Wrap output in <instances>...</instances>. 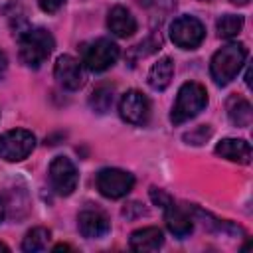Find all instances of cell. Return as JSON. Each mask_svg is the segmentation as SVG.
Returning <instances> with one entry per match:
<instances>
[{
  "instance_id": "obj_1",
  "label": "cell",
  "mask_w": 253,
  "mask_h": 253,
  "mask_svg": "<svg viewBox=\"0 0 253 253\" xmlns=\"http://www.w3.org/2000/svg\"><path fill=\"white\" fill-rule=\"evenodd\" d=\"M247 59V47L243 43H227L221 49H217L210 61V73L215 85H227L231 83L237 73L241 71L243 63Z\"/></svg>"
},
{
  "instance_id": "obj_2",
  "label": "cell",
  "mask_w": 253,
  "mask_h": 253,
  "mask_svg": "<svg viewBox=\"0 0 253 253\" xmlns=\"http://www.w3.org/2000/svg\"><path fill=\"white\" fill-rule=\"evenodd\" d=\"M208 105V91L204 85L196 83V81H188L180 87L176 103L172 107L170 113V121L174 125H182L190 119H194L196 115H200Z\"/></svg>"
},
{
  "instance_id": "obj_3",
  "label": "cell",
  "mask_w": 253,
  "mask_h": 253,
  "mask_svg": "<svg viewBox=\"0 0 253 253\" xmlns=\"http://www.w3.org/2000/svg\"><path fill=\"white\" fill-rule=\"evenodd\" d=\"M20 59L28 67H40L53 51V36L43 28L26 30L20 36Z\"/></svg>"
},
{
  "instance_id": "obj_4",
  "label": "cell",
  "mask_w": 253,
  "mask_h": 253,
  "mask_svg": "<svg viewBox=\"0 0 253 253\" xmlns=\"http://www.w3.org/2000/svg\"><path fill=\"white\" fill-rule=\"evenodd\" d=\"M81 63L89 69V71H105L111 65H115V61L119 59V45L107 38H99L95 42H89L83 45L81 49Z\"/></svg>"
},
{
  "instance_id": "obj_5",
  "label": "cell",
  "mask_w": 253,
  "mask_h": 253,
  "mask_svg": "<svg viewBox=\"0 0 253 253\" xmlns=\"http://www.w3.org/2000/svg\"><path fill=\"white\" fill-rule=\"evenodd\" d=\"M36 136L26 128H14L0 134V158L8 162H20L32 154Z\"/></svg>"
},
{
  "instance_id": "obj_6",
  "label": "cell",
  "mask_w": 253,
  "mask_h": 253,
  "mask_svg": "<svg viewBox=\"0 0 253 253\" xmlns=\"http://www.w3.org/2000/svg\"><path fill=\"white\" fill-rule=\"evenodd\" d=\"M206 38L204 24L194 16H180L170 24V40L182 49L198 47Z\"/></svg>"
},
{
  "instance_id": "obj_7",
  "label": "cell",
  "mask_w": 253,
  "mask_h": 253,
  "mask_svg": "<svg viewBox=\"0 0 253 253\" xmlns=\"http://www.w3.org/2000/svg\"><path fill=\"white\" fill-rule=\"evenodd\" d=\"M134 186V176L121 168H103L97 174V190L111 200L126 196Z\"/></svg>"
},
{
  "instance_id": "obj_8",
  "label": "cell",
  "mask_w": 253,
  "mask_h": 253,
  "mask_svg": "<svg viewBox=\"0 0 253 253\" xmlns=\"http://www.w3.org/2000/svg\"><path fill=\"white\" fill-rule=\"evenodd\" d=\"M49 182L59 196H69L77 188L79 174L75 164L65 156H55L49 164Z\"/></svg>"
},
{
  "instance_id": "obj_9",
  "label": "cell",
  "mask_w": 253,
  "mask_h": 253,
  "mask_svg": "<svg viewBox=\"0 0 253 253\" xmlns=\"http://www.w3.org/2000/svg\"><path fill=\"white\" fill-rule=\"evenodd\" d=\"M119 113L121 117L130 123V125H146L148 119H150V103L146 99V95H142L140 91L136 89H130L126 91L123 97H121V103H119Z\"/></svg>"
},
{
  "instance_id": "obj_10",
  "label": "cell",
  "mask_w": 253,
  "mask_h": 253,
  "mask_svg": "<svg viewBox=\"0 0 253 253\" xmlns=\"http://www.w3.org/2000/svg\"><path fill=\"white\" fill-rule=\"evenodd\" d=\"M53 75H55L57 83L67 91H77L85 81L81 61L67 53L57 57V61L53 65Z\"/></svg>"
},
{
  "instance_id": "obj_11",
  "label": "cell",
  "mask_w": 253,
  "mask_h": 253,
  "mask_svg": "<svg viewBox=\"0 0 253 253\" xmlns=\"http://www.w3.org/2000/svg\"><path fill=\"white\" fill-rule=\"evenodd\" d=\"M77 227L83 237L99 239L111 231V221L105 211H101L97 208H85L77 215Z\"/></svg>"
},
{
  "instance_id": "obj_12",
  "label": "cell",
  "mask_w": 253,
  "mask_h": 253,
  "mask_svg": "<svg viewBox=\"0 0 253 253\" xmlns=\"http://www.w3.org/2000/svg\"><path fill=\"white\" fill-rule=\"evenodd\" d=\"M164 211V219H166V227L170 229V233H174L176 237H180V239H184V237H188L190 233H192V229H194V219H192V215H190V208L188 210H184L182 206H176L174 204V200L162 210Z\"/></svg>"
},
{
  "instance_id": "obj_13",
  "label": "cell",
  "mask_w": 253,
  "mask_h": 253,
  "mask_svg": "<svg viewBox=\"0 0 253 253\" xmlns=\"http://www.w3.org/2000/svg\"><path fill=\"white\" fill-rule=\"evenodd\" d=\"M215 154L231 162L249 164L251 162V144L243 138H223L215 146Z\"/></svg>"
},
{
  "instance_id": "obj_14",
  "label": "cell",
  "mask_w": 253,
  "mask_h": 253,
  "mask_svg": "<svg viewBox=\"0 0 253 253\" xmlns=\"http://www.w3.org/2000/svg\"><path fill=\"white\" fill-rule=\"evenodd\" d=\"M109 30L119 38H128L136 32V20L125 6H115L107 18Z\"/></svg>"
},
{
  "instance_id": "obj_15",
  "label": "cell",
  "mask_w": 253,
  "mask_h": 253,
  "mask_svg": "<svg viewBox=\"0 0 253 253\" xmlns=\"http://www.w3.org/2000/svg\"><path fill=\"white\" fill-rule=\"evenodd\" d=\"M164 243V235L158 227H142V229H136L130 233V239H128V245L132 251H156L160 245Z\"/></svg>"
},
{
  "instance_id": "obj_16",
  "label": "cell",
  "mask_w": 253,
  "mask_h": 253,
  "mask_svg": "<svg viewBox=\"0 0 253 253\" xmlns=\"http://www.w3.org/2000/svg\"><path fill=\"white\" fill-rule=\"evenodd\" d=\"M172 75H174V61L170 57H162V59H158L150 67V71H148V85L154 91H164L170 85Z\"/></svg>"
},
{
  "instance_id": "obj_17",
  "label": "cell",
  "mask_w": 253,
  "mask_h": 253,
  "mask_svg": "<svg viewBox=\"0 0 253 253\" xmlns=\"http://www.w3.org/2000/svg\"><path fill=\"white\" fill-rule=\"evenodd\" d=\"M227 115H229V121L235 125V126H249L251 125V119H253V109L249 105L247 99L243 97H231L229 103H227Z\"/></svg>"
},
{
  "instance_id": "obj_18",
  "label": "cell",
  "mask_w": 253,
  "mask_h": 253,
  "mask_svg": "<svg viewBox=\"0 0 253 253\" xmlns=\"http://www.w3.org/2000/svg\"><path fill=\"white\" fill-rule=\"evenodd\" d=\"M113 101H115V87L109 85V83H103V85L93 89V93L89 97V107L95 113L103 115L113 107Z\"/></svg>"
},
{
  "instance_id": "obj_19",
  "label": "cell",
  "mask_w": 253,
  "mask_h": 253,
  "mask_svg": "<svg viewBox=\"0 0 253 253\" xmlns=\"http://www.w3.org/2000/svg\"><path fill=\"white\" fill-rule=\"evenodd\" d=\"M49 241V229L45 227H34L26 233L24 241H22V249L26 253H36V251H43L47 247Z\"/></svg>"
},
{
  "instance_id": "obj_20",
  "label": "cell",
  "mask_w": 253,
  "mask_h": 253,
  "mask_svg": "<svg viewBox=\"0 0 253 253\" xmlns=\"http://www.w3.org/2000/svg\"><path fill=\"white\" fill-rule=\"evenodd\" d=\"M215 28H217V34L221 36V38H235L239 32H241V28H243V16H235V14H225V16H221L219 20H217V24H215Z\"/></svg>"
},
{
  "instance_id": "obj_21",
  "label": "cell",
  "mask_w": 253,
  "mask_h": 253,
  "mask_svg": "<svg viewBox=\"0 0 253 253\" xmlns=\"http://www.w3.org/2000/svg\"><path fill=\"white\" fill-rule=\"evenodd\" d=\"M210 136H211V126L202 125V126H198V128L186 132V134H184V140H186L188 144H204Z\"/></svg>"
},
{
  "instance_id": "obj_22",
  "label": "cell",
  "mask_w": 253,
  "mask_h": 253,
  "mask_svg": "<svg viewBox=\"0 0 253 253\" xmlns=\"http://www.w3.org/2000/svg\"><path fill=\"white\" fill-rule=\"evenodd\" d=\"M150 200H152L156 206H160L162 210L172 202V198H170L164 190H160V188H150Z\"/></svg>"
},
{
  "instance_id": "obj_23",
  "label": "cell",
  "mask_w": 253,
  "mask_h": 253,
  "mask_svg": "<svg viewBox=\"0 0 253 253\" xmlns=\"http://www.w3.org/2000/svg\"><path fill=\"white\" fill-rule=\"evenodd\" d=\"M38 4H40V8H42L43 12L53 14V12H57V10L65 4V0H38Z\"/></svg>"
},
{
  "instance_id": "obj_24",
  "label": "cell",
  "mask_w": 253,
  "mask_h": 253,
  "mask_svg": "<svg viewBox=\"0 0 253 253\" xmlns=\"http://www.w3.org/2000/svg\"><path fill=\"white\" fill-rule=\"evenodd\" d=\"M6 65H8V61H6V55L0 51V77L4 75V71H6Z\"/></svg>"
},
{
  "instance_id": "obj_25",
  "label": "cell",
  "mask_w": 253,
  "mask_h": 253,
  "mask_svg": "<svg viewBox=\"0 0 253 253\" xmlns=\"http://www.w3.org/2000/svg\"><path fill=\"white\" fill-rule=\"evenodd\" d=\"M4 215H6V206H4V202L0 200V221L4 219Z\"/></svg>"
},
{
  "instance_id": "obj_26",
  "label": "cell",
  "mask_w": 253,
  "mask_h": 253,
  "mask_svg": "<svg viewBox=\"0 0 253 253\" xmlns=\"http://www.w3.org/2000/svg\"><path fill=\"white\" fill-rule=\"evenodd\" d=\"M61 249H71V247L69 245H55L53 247V251H61Z\"/></svg>"
},
{
  "instance_id": "obj_27",
  "label": "cell",
  "mask_w": 253,
  "mask_h": 253,
  "mask_svg": "<svg viewBox=\"0 0 253 253\" xmlns=\"http://www.w3.org/2000/svg\"><path fill=\"white\" fill-rule=\"evenodd\" d=\"M233 4H239V6H245V4H249V0H231Z\"/></svg>"
},
{
  "instance_id": "obj_28",
  "label": "cell",
  "mask_w": 253,
  "mask_h": 253,
  "mask_svg": "<svg viewBox=\"0 0 253 253\" xmlns=\"http://www.w3.org/2000/svg\"><path fill=\"white\" fill-rule=\"evenodd\" d=\"M0 251H4V253H8L10 249H8V245H4V243H0Z\"/></svg>"
},
{
  "instance_id": "obj_29",
  "label": "cell",
  "mask_w": 253,
  "mask_h": 253,
  "mask_svg": "<svg viewBox=\"0 0 253 253\" xmlns=\"http://www.w3.org/2000/svg\"><path fill=\"white\" fill-rule=\"evenodd\" d=\"M204 2H210V0H204Z\"/></svg>"
}]
</instances>
